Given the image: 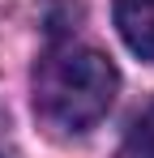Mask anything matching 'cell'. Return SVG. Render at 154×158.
I'll return each mask as SVG.
<instances>
[{
	"label": "cell",
	"instance_id": "obj_1",
	"mask_svg": "<svg viewBox=\"0 0 154 158\" xmlns=\"http://www.w3.org/2000/svg\"><path fill=\"white\" fill-rule=\"evenodd\" d=\"M120 73L99 47L60 43L34 64V115L60 137L90 132L116 103Z\"/></svg>",
	"mask_w": 154,
	"mask_h": 158
},
{
	"label": "cell",
	"instance_id": "obj_2",
	"mask_svg": "<svg viewBox=\"0 0 154 158\" xmlns=\"http://www.w3.org/2000/svg\"><path fill=\"white\" fill-rule=\"evenodd\" d=\"M116 30L137 60L154 64V0H116Z\"/></svg>",
	"mask_w": 154,
	"mask_h": 158
},
{
	"label": "cell",
	"instance_id": "obj_3",
	"mask_svg": "<svg viewBox=\"0 0 154 158\" xmlns=\"http://www.w3.org/2000/svg\"><path fill=\"white\" fill-rule=\"evenodd\" d=\"M124 158H154V107L137 120V128H133V137H128Z\"/></svg>",
	"mask_w": 154,
	"mask_h": 158
}]
</instances>
